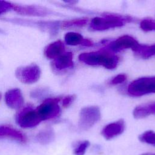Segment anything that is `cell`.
<instances>
[{"label":"cell","instance_id":"6da1fadb","mask_svg":"<svg viewBox=\"0 0 155 155\" xmlns=\"http://www.w3.org/2000/svg\"><path fill=\"white\" fill-rule=\"evenodd\" d=\"M79 59L87 65H101L110 70L117 67L119 61L118 57L108 50L83 53L79 56Z\"/></svg>","mask_w":155,"mask_h":155},{"label":"cell","instance_id":"7a4b0ae2","mask_svg":"<svg viewBox=\"0 0 155 155\" xmlns=\"http://www.w3.org/2000/svg\"><path fill=\"white\" fill-rule=\"evenodd\" d=\"M127 91L133 96L155 93V77H143L133 81L128 85Z\"/></svg>","mask_w":155,"mask_h":155},{"label":"cell","instance_id":"3957f363","mask_svg":"<svg viewBox=\"0 0 155 155\" xmlns=\"http://www.w3.org/2000/svg\"><path fill=\"white\" fill-rule=\"evenodd\" d=\"M127 19L120 16L107 15L105 17H96L92 19L90 28L93 30H105L121 27Z\"/></svg>","mask_w":155,"mask_h":155},{"label":"cell","instance_id":"277c9868","mask_svg":"<svg viewBox=\"0 0 155 155\" xmlns=\"http://www.w3.org/2000/svg\"><path fill=\"white\" fill-rule=\"evenodd\" d=\"M100 118L101 111L98 107H84L79 113L78 127L81 130H88L96 124Z\"/></svg>","mask_w":155,"mask_h":155},{"label":"cell","instance_id":"5b68a950","mask_svg":"<svg viewBox=\"0 0 155 155\" xmlns=\"http://www.w3.org/2000/svg\"><path fill=\"white\" fill-rule=\"evenodd\" d=\"M59 98H48L36 108V111L42 121L54 118L59 115L61 111L59 105Z\"/></svg>","mask_w":155,"mask_h":155},{"label":"cell","instance_id":"8992f818","mask_svg":"<svg viewBox=\"0 0 155 155\" xmlns=\"http://www.w3.org/2000/svg\"><path fill=\"white\" fill-rule=\"evenodd\" d=\"M41 74V71L39 67L35 64L18 67L15 71L16 78L20 82L27 84L37 82L40 78Z\"/></svg>","mask_w":155,"mask_h":155},{"label":"cell","instance_id":"52a82bcc","mask_svg":"<svg viewBox=\"0 0 155 155\" xmlns=\"http://www.w3.org/2000/svg\"><path fill=\"white\" fill-rule=\"evenodd\" d=\"M42 120L37 113L36 109L27 107L23 108L16 116V122L24 128H33L38 125Z\"/></svg>","mask_w":155,"mask_h":155},{"label":"cell","instance_id":"ba28073f","mask_svg":"<svg viewBox=\"0 0 155 155\" xmlns=\"http://www.w3.org/2000/svg\"><path fill=\"white\" fill-rule=\"evenodd\" d=\"M5 21H8L10 22L18 24L21 25L33 26L38 27L44 31H47L51 34L56 33L58 30L61 27L60 21H33L21 19H4Z\"/></svg>","mask_w":155,"mask_h":155},{"label":"cell","instance_id":"9c48e42d","mask_svg":"<svg viewBox=\"0 0 155 155\" xmlns=\"http://www.w3.org/2000/svg\"><path fill=\"white\" fill-rule=\"evenodd\" d=\"M13 10L16 13L25 16L45 17L54 14L52 10L39 5H16L14 4Z\"/></svg>","mask_w":155,"mask_h":155},{"label":"cell","instance_id":"30bf717a","mask_svg":"<svg viewBox=\"0 0 155 155\" xmlns=\"http://www.w3.org/2000/svg\"><path fill=\"white\" fill-rule=\"evenodd\" d=\"M139 43L134 38L129 35H124L108 45L110 51L117 52L124 49L131 48L134 51L139 45Z\"/></svg>","mask_w":155,"mask_h":155},{"label":"cell","instance_id":"8fae6325","mask_svg":"<svg viewBox=\"0 0 155 155\" xmlns=\"http://www.w3.org/2000/svg\"><path fill=\"white\" fill-rule=\"evenodd\" d=\"M0 139H8L21 143H25L27 137L18 129L9 125H0Z\"/></svg>","mask_w":155,"mask_h":155},{"label":"cell","instance_id":"7c38bea8","mask_svg":"<svg viewBox=\"0 0 155 155\" xmlns=\"http://www.w3.org/2000/svg\"><path fill=\"white\" fill-rule=\"evenodd\" d=\"M5 101L7 105L12 109H19L24 104V97L19 88L8 90L5 94Z\"/></svg>","mask_w":155,"mask_h":155},{"label":"cell","instance_id":"4fadbf2b","mask_svg":"<svg viewBox=\"0 0 155 155\" xmlns=\"http://www.w3.org/2000/svg\"><path fill=\"white\" fill-rule=\"evenodd\" d=\"M125 130V122L122 119L107 125L102 130L101 133L104 137L107 140L111 139L121 134Z\"/></svg>","mask_w":155,"mask_h":155},{"label":"cell","instance_id":"5bb4252c","mask_svg":"<svg viewBox=\"0 0 155 155\" xmlns=\"http://www.w3.org/2000/svg\"><path fill=\"white\" fill-rule=\"evenodd\" d=\"M65 52L64 44L60 40L50 43L44 49L45 57L50 59H55Z\"/></svg>","mask_w":155,"mask_h":155},{"label":"cell","instance_id":"9a60e30c","mask_svg":"<svg viewBox=\"0 0 155 155\" xmlns=\"http://www.w3.org/2000/svg\"><path fill=\"white\" fill-rule=\"evenodd\" d=\"M64 39L65 43L69 45H82L87 47L93 45V43L91 41L84 39L83 36L78 33L68 32L65 34Z\"/></svg>","mask_w":155,"mask_h":155},{"label":"cell","instance_id":"2e32d148","mask_svg":"<svg viewBox=\"0 0 155 155\" xmlns=\"http://www.w3.org/2000/svg\"><path fill=\"white\" fill-rule=\"evenodd\" d=\"M53 67L58 70L71 68L73 66V54L71 52H65L54 59Z\"/></svg>","mask_w":155,"mask_h":155},{"label":"cell","instance_id":"e0dca14e","mask_svg":"<svg viewBox=\"0 0 155 155\" xmlns=\"http://www.w3.org/2000/svg\"><path fill=\"white\" fill-rule=\"evenodd\" d=\"M133 114L136 119H142L151 114H155V102L144 104L136 107Z\"/></svg>","mask_w":155,"mask_h":155},{"label":"cell","instance_id":"ac0fdd59","mask_svg":"<svg viewBox=\"0 0 155 155\" xmlns=\"http://www.w3.org/2000/svg\"><path fill=\"white\" fill-rule=\"evenodd\" d=\"M54 139V133L53 130L48 128L40 131L36 136V139L41 144H48Z\"/></svg>","mask_w":155,"mask_h":155},{"label":"cell","instance_id":"d6986e66","mask_svg":"<svg viewBox=\"0 0 155 155\" xmlns=\"http://www.w3.org/2000/svg\"><path fill=\"white\" fill-rule=\"evenodd\" d=\"M134 52L143 58H148L153 55H155V45H145L139 44Z\"/></svg>","mask_w":155,"mask_h":155},{"label":"cell","instance_id":"ffe728a7","mask_svg":"<svg viewBox=\"0 0 155 155\" xmlns=\"http://www.w3.org/2000/svg\"><path fill=\"white\" fill-rule=\"evenodd\" d=\"M87 22V19H74L61 22V27L62 28H70L78 27H82Z\"/></svg>","mask_w":155,"mask_h":155},{"label":"cell","instance_id":"44dd1931","mask_svg":"<svg viewBox=\"0 0 155 155\" xmlns=\"http://www.w3.org/2000/svg\"><path fill=\"white\" fill-rule=\"evenodd\" d=\"M140 142L155 147V132L152 130L146 131L139 136Z\"/></svg>","mask_w":155,"mask_h":155},{"label":"cell","instance_id":"7402d4cb","mask_svg":"<svg viewBox=\"0 0 155 155\" xmlns=\"http://www.w3.org/2000/svg\"><path fill=\"white\" fill-rule=\"evenodd\" d=\"M90 145V142L88 140H84L79 143L73 150L74 155H84L87 149Z\"/></svg>","mask_w":155,"mask_h":155},{"label":"cell","instance_id":"603a6c76","mask_svg":"<svg viewBox=\"0 0 155 155\" xmlns=\"http://www.w3.org/2000/svg\"><path fill=\"white\" fill-rule=\"evenodd\" d=\"M140 27L145 31L155 30V21L151 19H144L141 21Z\"/></svg>","mask_w":155,"mask_h":155},{"label":"cell","instance_id":"cb8c5ba5","mask_svg":"<svg viewBox=\"0 0 155 155\" xmlns=\"http://www.w3.org/2000/svg\"><path fill=\"white\" fill-rule=\"evenodd\" d=\"M14 4L5 1H0V15L13 10Z\"/></svg>","mask_w":155,"mask_h":155},{"label":"cell","instance_id":"d4e9b609","mask_svg":"<svg viewBox=\"0 0 155 155\" xmlns=\"http://www.w3.org/2000/svg\"><path fill=\"white\" fill-rule=\"evenodd\" d=\"M127 79V76L125 74H120L112 79L110 83L113 85H116L124 82Z\"/></svg>","mask_w":155,"mask_h":155},{"label":"cell","instance_id":"484cf974","mask_svg":"<svg viewBox=\"0 0 155 155\" xmlns=\"http://www.w3.org/2000/svg\"><path fill=\"white\" fill-rule=\"evenodd\" d=\"M75 97H76L74 95H68V96L65 97L62 99V106L64 107H68L73 103V102L75 99Z\"/></svg>","mask_w":155,"mask_h":155},{"label":"cell","instance_id":"4316f807","mask_svg":"<svg viewBox=\"0 0 155 155\" xmlns=\"http://www.w3.org/2000/svg\"><path fill=\"white\" fill-rule=\"evenodd\" d=\"M1 93H0V99H1Z\"/></svg>","mask_w":155,"mask_h":155}]
</instances>
